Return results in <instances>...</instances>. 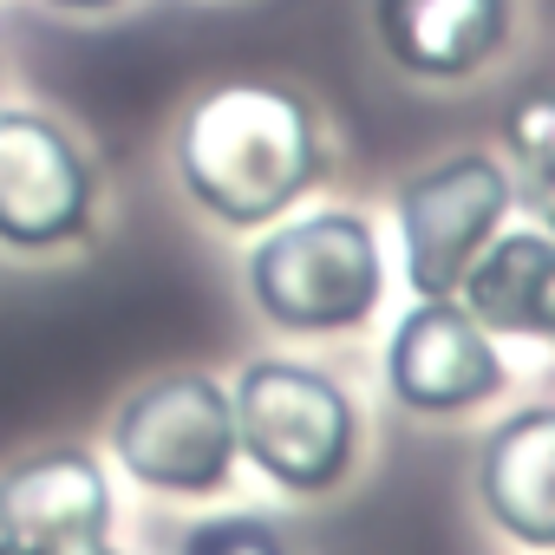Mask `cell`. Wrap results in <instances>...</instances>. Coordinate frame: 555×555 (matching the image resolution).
<instances>
[{
    "label": "cell",
    "instance_id": "10",
    "mask_svg": "<svg viewBox=\"0 0 555 555\" xmlns=\"http://www.w3.org/2000/svg\"><path fill=\"white\" fill-rule=\"evenodd\" d=\"M0 522H8L14 555H66L112 535L118 490L105 457L86 444H47L0 464Z\"/></svg>",
    "mask_w": 555,
    "mask_h": 555
},
{
    "label": "cell",
    "instance_id": "17",
    "mask_svg": "<svg viewBox=\"0 0 555 555\" xmlns=\"http://www.w3.org/2000/svg\"><path fill=\"white\" fill-rule=\"evenodd\" d=\"M0 555H14V542H8V522H0Z\"/></svg>",
    "mask_w": 555,
    "mask_h": 555
},
{
    "label": "cell",
    "instance_id": "5",
    "mask_svg": "<svg viewBox=\"0 0 555 555\" xmlns=\"http://www.w3.org/2000/svg\"><path fill=\"white\" fill-rule=\"evenodd\" d=\"M392 282L405 295H457L470 261L516 216V177L496 144H451L412 164L386 203Z\"/></svg>",
    "mask_w": 555,
    "mask_h": 555
},
{
    "label": "cell",
    "instance_id": "15",
    "mask_svg": "<svg viewBox=\"0 0 555 555\" xmlns=\"http://www.w3.org/2000/svg\"><path fill=\"white\" fill-rule=\"evenodd\" d=\"M53 14H112V8H125V0H47Z\"/></svg>",
    "mask_w": 555,
    "mask_h": 555
},
{
    "label": "cell",
    "instance_id": "1",
    "mask_svg": "<svg viewBox=\"0 0 555 555\" xmlns=\"http://www.w3.org/2000/svg\"><path fill=\"white\" fill-rule=\"evenodd\" d=\"M334 125L321 99L288 79H222L196 92L170 131V177L222 235H255L301 209L334 183Z\"/></svg>",
    "mask_w": 555,
    "mask_h": 555
},
{
    "label": "cell",
    "instance_id": "7",
    "mask_svg": "<svg viewBox=\"0 0 555 555\" xmlns=\"http://www.w3.org/2000/svg\"><path fill=\"white\" fill-rule=\"evenodd\" d=\"M99 164L73 125L40 105H0V248L73 255L99 235Z\"/></svg>",
    "mask_w": 555,
    "mask_h": 555
},
{
    "label": "cell",
    "instance_id": "16",
    "mask_svg": "<svg viewBox=\"0 0 555 555\" xmlns=\"http://www.w3.org/2000/svg\"><path fill=\"white\" fill-rule=\"evenodd\" d=\"M66 555H131V548H118L112 535H99V542H79V548H66Z\"/></svg>",
    "mask_w": 555,
    "mask_h": 555
},
{
    "label": "cell",
    "instance_id": "13",
    "mask_svg": "<svg viewBox=\"0 0 555 555\" xmlns=\"http://www.w3.org/2000/svg\"><path fill=\"white\" fill-rule=\"evenodd\" d=\"M496 151H503L509 170L555 157V92H522L496 125Z\"/></svg>",
    "mask_w": 555,
    "mask_h": 555
},
{
    "label": "cell",
    "instance_id": "2",
    "mask_svg": "<svg viewBox=\"0 0 555 555\" xmlns=\"http://www.w3.org/2000/svg\"><path fill=\"white\" fill-rule=\"evenodd\" d=\"M242 295L268 334L295 347L360 340L392 301V242L366 203L308 196L242 248Z\"/></svg>",
    "mask_w": 555,
    "mask_h": 555
},
{
    "label": "cell",
    "instance_id": "8",
    "mask_svg": "<svg viewBox=\"0 0 555 555\" xmlns=\"http://www.w3.org/2000/svg\"><path fill=\"white\" fill-rule=\"evenodd\" d=\"M366 27L386 73L425 92H464L516 60L529 0H366Z\"/></svg>",
    "mask_w": 555,
    "mask_h": 555
},
{
    "label": "cell",
    "instance_id": "4",
    "mask_svg": "<svg viewBox=\"0 0 555 555\" xmlns=\"http://www.w3.org/2000/svg\"><path fill=\"white\" fill-rule=\"evenodd\" d=\"M112 464L170 503H216L242 477V438L229 379L209 366H164L138 379L105 418Z\"/></svg>",
    "mask_w": 555,
    "mask_h": 555
},
{
    "label": "cell",
    "instance_id": "3",
    "mask_svg": "<svg viewBox=\"0 0 555 555\" xmlns=\"http://www.w3.org/2000/svg\"><path fill=\"white\" fill-rule=\"evenodd\" d=\"M242 470L288 503H334L373 470V412L360 386L314 353H248L229 379Z\"/></svg>",
    "mask_w": 555,
    "mask_h": 555
},
{
    "label": "cell",
    "instance_id": "14",
    "mask_svg": "<svg viewBox=\"0 0 555 555\" xmlns=\"http://www.w3.org/2000/svg\"><path fill=\"white\" fill-rule=\"evenodd\" d=\"M509 177H516V216L555 235V157L522 164V170H509Z\"/></svg>",
    "mask_w": 555,
    "mask_h": 555
},
{
    "label": "cell",
    "instance_id": "9",
    "mask_svg": "<svg viewBox=\"0 0 555 555\" xmlns=\"http://www.w3.org/2000/svg\"><path fill=\"white\" fill-rule=\"evenodd\" d=\"M470 509L509 555H555V392L503 399L470 444Z\"/></svg>",
    "mask_w": 555,
    "mask_h": 555
},
{
    "label": "cell",
    "instance_id": "12",
    "mask_svg": "<svg viewBox=\"0 0 555 555\" xmlns=\"http://www.w3.org/2000/svg\"><path fill=\"white\" fill-rule=\"evenodd\" d=\"M170 555H301L288 522L268 509H203L177 529Z\"/></svg>",
    "mask_w": 555,
    "mask_h": 555
},
{
    "label": "cell",
    "instance_id": "6",
    "mask_svg": "<svg viewBox=\"0 0 555 555\" xmlns=\"http://www.w3.org/2000/svg\"><path fill=\"white\" fill-rule=\"evenodd\" d=\"M379 392L412 425H483L516 399L509 347L457 295H405L379 340Z\"/></svg>",
    "mask_w": 555,
    "mask_h": 555
},
{
    "label": "cell",
    "instance_id": "11",
    "mask_svg": "<svg viewBox=\"0 0 555 555\" xmlns=\"http://www.w3.org/2000/svg\"><path fill=\"white\" fill-rule=\"evenodd\" d=\"M457 301L503 340L555 353V235L509 216L457 282Z\"/></svg>",
    "mask_w": 555,
    "mask_h": 555
}]
</instances>
